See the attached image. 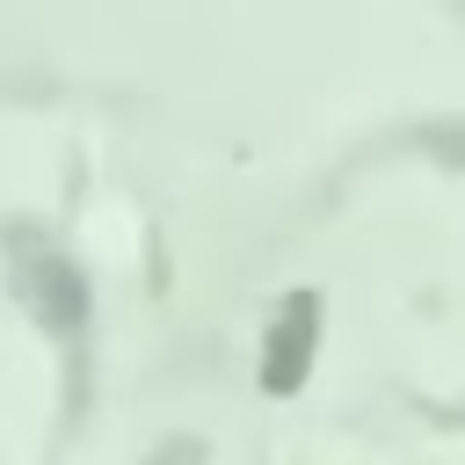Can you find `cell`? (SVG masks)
I'll use <instances>...</instances> for the list:
<instances>
[{
  "label": "cell",
  "instance_id": "6da1fadb",
  "mask_svg": "<svg viewBox=\"0 0 465 465\" xmlns=\"http://www.w3.org/2000/svg\"><path fill=\"white\" fill-rule=\"evenodd\" d=\"M305 341H312V305L298 298V312L276 327V356H269V385H276V392L305 378Z\"/></svg>",
  "mask_w": 465,
  "mask_h": 465
}]
</instances>
